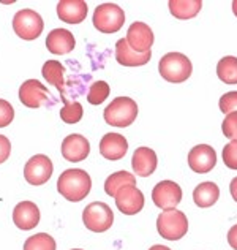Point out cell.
I'll return each instance as SVG.
<instances>
[{
	"mask_svg": "<svg viewBox=\"0 0 237 250\" xmlns=\"http://www.w3.org/2000/svg\"><path fill=\"white\" fill-rule=\"evenodd\" d=\"M52 162L48 155L37 154L34 157H30L29 162L24 167V177L30 186H43L46 184L52 176Z\"/></svg>",
	"mask_w": 237,
	"mask_h": 250,
	"instance_id": "8",
	"label": "cell"
},
{
	"mask_svg": "<svg viewBox=\"0 0 237 250\" xmlns=\"http://www.w3.org/2000/svg\"><path fill=\"white\" fill-rule=\"evenodd\" d=\"M11 154V143L6 136L0 135V163H3L8 160V157Z\"/></svg>",
	"mask_w": 237,
	"mask_h": 250,
	"instance_id": "33",
	"label": "cell"
},
{
	"mask_svg": "<svg viewBox=\"0 0 237 250\" xmlns=\"http://www.w3.org/2000/svg\"><path fill=\"white\" fill-rule=\"evenodd\" d=\"M144 195L136 186H130L122 188L116 195V205L122 214L125 215H135L141 212L144 208Z\"/></svg>",
	"mask_w": 237,
	"mask_h": 250,
	"instance_id": "13",
	"label": "cell"
},
{
	"mask_svg": "<svg viewBox=\"0 0 237 250\" xmlns=\"http://www.w3.org/2000/svg\"><path fill=\"white\" fill-rule=\"evenodd\" d=\"M220 111L223 114H229L237 111V90L226 92L225 95H221L220 98Z\"/></svg>",
	"mask_w": 237,
	"mask_h": 250,
	"instance_id": "30",
	"label": "cell"
},
{
	"mask_svg": "<svg viewBox=\"0 0 237 250\" xmlns=\"http://www.w3.org/2000/svg\"><path fill=\"white\" fill-rule=\"evenodd\" d=\"M157 165H158V159L154 149L142 146L135 150L133 159H131V167H133L135 174L141 177L152 176L157 169Z\"/></svg>",
	"mask_w": 237,
	"mask_h": 250,
	"instance_id": "20",
	"label": "cell"
},
{
	"mask_svg": "<svg viewBox=\"0 0 237 250\" xmlns=\"http://www.w3.org/2000/svg\"><path fill=\"white\" fill-rule=\"evenodd\" d=\"M44 29L43 18L35 10L24 8L19 10L13 18V30L22 40H37Z\"/></svg>",
	"mask_w": 237,
	"mask_h": 250,
	"instance_id": "7",
	"label": "cell"
},
{
	"mask_svg": "<svg viewBox=\"0 0 237 250\" xmlns=\"http://www.w3.org/2000/svg\"><path fill=\"white\" fill-rule=\"evenodd\" d=\"M228 244L237 250V225H233L228 231Z\"/></svg>",
	"mask_w": 237,
	"mask_h": 250,
	"instance_id": "34",
	"label": "cell"
},
{
	"mask_svg": "<svg viewBox=\"0 0 237 250\" xmlns=\"http://www.w3.org/2000/svg\"><path fill=\"white\" fill-rule=\"evenodd\" d=\"M90 154V144L85 140V136L73 133L68 135L62 143V157L67 162H82Z\"/></svg>",
	"mask_w": 237,
	"mask_h": 250,
	"instance_id": "14",
	"label": "cell"
},
{
	"mask_svg": "<svg viewBox=\"0 0 237 250\" xmlns=\"http://www.w3.org/2000/svg\"><path fill=\"white\" fill-rule=\"evenodd\" d=\"M128 150V141L118 133H106L100 141V154L106 160L116 162L125 157Z\"/></svg>",
	"mask_w": 237,
	"mask_h": 250,
	"instance_id": "16",
	"label": "cell"
},
{
	"mask_svg": "<svg viewBox=\"0 0 237 250\" xmlns=\"http://www.w3.org/2000/svg\"><path fill=\"white\" fill-rule=\"evenodd\" d=\"M60 100L63 102V108L60 109V119L68 124V125H73L78 124L79 121L82 119L84 116V109H82V104L79 102H70L68 98L62 97Z\"/></svg>",
	"mask_w": 237,
	"mask_h": 250,
	"instance_id": "26",
	"label": "cell"
},
{
	"mask_svg": "<svg viewBox=\"0 0 237 250\" xmlns=\"http://www.w3.org/2000/svg\"><path fill=\"white\" fill-rule=\"evenodd\" d=\"M104 121L114 127H128L138 117V104L133 98L117 97L104 109Z\"/></svg>",
	"mask_w": 237,
	"mask_h": 250,
	"instance_id": "3",
	"label": "cell"
},
{
	"mask_svg": "<svg viewBox=\"0 0 237 250\" xmlns=\"http://www.w3.org/2000/svg\"><path fill=\"white\" fill-rule=\"evenodd\" d=\"M223 162L229 169H237V141L228 143L223 149Z\"/></svg>",
	"mask_w": 237,
	"mask_h": 250,
	"instance_id": "31",
	"label": "cell"
},
{
	"mask_svg": "<svg viewBox=\"0 0 237 250\" xmlns=\"http://www.w3.org/2000/svg\"><path fill=\"white\" fill-rule=\"evenodd\" d=\"M233 11H234V15L237 16V0H234V2H233Z\"/></svg>",
	"mask_w": 237,
	"mask_h": 250,
	"instance_id": "37",
	"label": "cell"
},
{
	"mask_svg": "<svg viewBox=\"0 0 237 250\" xmlns=\"http://www.w3.org/2000/svg\"><path fill=\"white\" fill-rule=\"evenodd\" d=\"M13 222L15 225L22 229V231H29L34 229L40 223V209L34 201H21L18 203L13 209Z\"/></svg>",
	"mask_w": 237,
	"mask_h": 250,
	"instance_id": "15",
	"label": "cell"
},
{
	"mask_svg": "<svg viewBox=\"0 0 237 250\" xmlns=\"http://www.w3.org/2000/svg\"><path fill=\"white\" fill-rule=\"evenodd\" d=\"M82 222L87 229L94 233H104L113 227L114 212L106 203L94 201L82 210Z\"/></svg>",
	"mask_w": 237,
	"mask_h": 250,
	"instance_id": "5",
	"label": "cell"
},
{
	"mask_svg": "<svg viewBox=\"0 0 237 250\" xmlns=\"http://www.w3.org/2000/svg\"><path fill=\"white\" fill-rule=\"evenodd\" d=\"M157 229L161 238L168 241H179L188 231V219L179 209L163 210L157 219Z\"/></svg>",
	"mask_w": 237,
	"mask_h": 250,
	"instance_id": "4",
	"label": "cell"
},
{
	"mask_svg": "<svg viewBox=\"0 0 237 250\" xmlns=\"http://www.w3.org/2000/svg\"><path fill=\"white\" fill-rule=\"evenodd\" d=\"M24 250H57V244L51 234L37 233L25 239Z\"/></svg>",
	"mask_w": 237,
	"mask_h": 250,
	"instance_id": "27",
	"label": "cell"
},
{
	"mask_svg": "<svg viewBox=\"0 0 237 250\" xmlns=\"http://www.w3.org/2000/svg\"><path fill=\"white\" fill-rule=\"evenodd\" d=\"M149 250H171L169 247H166V246H160V244H157V246H152Z\"/></svg>",
	"mask_w": 237,
	"mask_h": 250,
	"instance_id": "36",
	"label": "cell"
},
{
	"mask_svg": "<svg viewBox=\"0 0 237 250\" xmlns=\"http://www.w3.org/2000/svg\"><path fill=\"white\" fill-rule=\"evenodd\" d=\"M109 92H111V87L106 81H97L90 85L89 94H87V102L90 104H101L109 97Z\"/></svg>",
	"mask_w": 237,
	"mask_h": 250,
	"instance_id": "28",
	"label": "cell"
},
{
	"mask_svg": "<svg viewBox=\"0 0 237 250\" xmlns=\"http://www.w3.org/2000/svg\"><path fill=\"white\" fill-rule=\"evenodd\" d=\"M229 192H231L233 200L237 203V177H234V179L231 181V186H229Z\"/></svg>",
	"mask_w": 237,
	"mask_h": 250,
	"instance_id": "35",
	"label": "cell"
},
{
	"mask_svg": "<svg viewBox=\"0 0 237 250\" xmlns=\"http://www.w3.org/2000/svg\"><path fill=\"white\" fill-rule=\"evenodd\" d=\"M76 46V40L73 34L67 29H54L48 34V38H46V48H48L49 52L57 56L62 54H68L75 49Z\"/></svg>",
	"mask_w": 237,
	"mask_h": 250,
	"instance_id": "19",
	"label": "cell"
},
{
	"mask_svg": "<svg viewBox=\"0 0 237 250\" xmlns=\"http://www.w3.org/2000/svg\"><path fill=\"white\" fill-rule=\"evenodd\" d=\"M125 40H127L128 46L133 51L149 52L155 42V37H154L152 29H150L147 24L136 21L128 27L127 38H125Z\"/></svg>",
	"mask_w": 237,
	"mask_h": 250,
	"instance_id": "12",
	"label": "cell"
},
{
	"mask_svg": "<svg viewBox=\"0 0 237 250\" xmlns=\"http://www.w3.org/2000/svg\"><path fill=\"white\" fill-rule=\"evenodd\" d=\"M158 71L163 80L173 84L185 83L192 76L193 65L192 61L182 52H168L158 62Z\"/></svg>",
	"mask_w": 237,
	"mask_h": 250,
	"instance_id": "2",
	"label": "cell"
},
{
	"mask_svg": "<svg viewBox=\"0 0 237 250\" xmlns=\"http://www.w3.org/2000/svg\"><path fill=\"white\" fill-rule=\"evenodd\" d=\"M152 200L163 210L176 209L182 201V188L173 181H161L152 190Z\"/></svg>",
	"mask_w": 237,
	"mask_h": 250,
	"instance_id": "9",
	"label": "cell"
},
{
	"mask_svg": "<svg viewBox=\"0 0 237 250\" xmlns=\"http://www.w3.org/2000/svg\"><path fill=\"white\" fill-rule=\"evenodd\" d=\"M125 22V13L116 3H101L95 8L94 25L101 34H116Z\"/></svg>",
	"mask_w": 237,
	"mask_h": 250,
	"instance_id": "6",
	"label": "cell"
},
{
	"mask_svg": "<svg viewBox=\"0 0 237 250\" xmlns=\"http://www.w3.org/2000/svg\"><path fill=\"white\" fill-rule=\"evenodd\" d=\"M89 6L84 0H60L57 3V16L67 24H79L87 18Z\"/></svg>",
	"mask_w": 237,
	"mask_h": 250,
	"instance_id": "17",
	"label": "cell"
},
{
	"mask_svg": "<svg viewBox=\"0 0 237 250\" xmlns=\"http://www.w3.org/2000/svg\"><path fill=\"white\" fill-rule=\"evenodd\" d=\"M13 119H15V109H13L10 102L0 98V128L10 125L13 122Z\"/></svg>",
	"mask_w": 237,
	"mask_h": 250,
	"instance_id": "32",
	"label": "cell"
},
{
	"mask_svg": "<svg viewBox=\"0 0 237 250\" xmlns=\"http://www.w3.org/2000/svg\"><path fill=\"white\" fill-rule=\"evenodd\" d=\"M41 75L49 84L56 85L60 94H65V81H63L65 67L59 61H46L43 68H41Z\"/></svg>",
	"mask_w": 237,
	"mask_h": 250,
	"instance_id": "24",
	"label": "cell"
},
{
	"mask_svg": "<svg viewBox=\"0 0 237 250\" xmlns=\"http://www.w3.org/2000/svg\"><path fill=\"white\" fill-rule=\"evenodd\" d=\"M217 75L225 84H237V57H223L217 63Z\"/></svg>",
	"mask_w": 237,
	"mask_h": 250,
	"instance_id": "25",
	"label": "cell"
},
{
	"mask_svg": "<svg viewBox=\"0 0 237 250\" xmlns=\"http://www.w3.org/2000/svg\"><path fill=\"white\" fill-rule=\"evenodd\" d=\"M217 165V152L207 144H198L188 152V167L198 174H206Z\"/></svg>",
	"mask_w": 237,
	"mask_h": 250,
	"instance_id": "11",
	"label": "cell"
},
{
	"mask_svg": "<svg viewBox=\"0 0 237 250\" xmlns=\"http://www.w3.org/2000/svg\"><path fill=\"white\" fill-rule=\"evenodd\" d=\"M130 186H136V177L131 173H128V171H117V173L111 174L106 179V182H104V192H106V195L116 198V195L122 188Z\"/></svg>",
	"mask_w": 237,
	"mask_h": 250,
	"instance_id": "23",
	"label": "cell"
},
{
	"mask_svg": "<svg viewBox=\"0 0 237 250\" xmlns=\"http://www.w3.org/2000/svg\"><path fill=\"white\" fill-rule=\"evenodd\" d=\"M49 98H52L49 90L46 89V85H43L37 80L24 81L21 87H19V100L27 108H41L43 104L49 102Z\"/></svg>",
	"mask_w": 237,
	"mask_h": 250,
	"instance_id": "10",
	"label": "cell"
},
{
	"mask_svg": "<svg viewBox=\"0 0 237 250\" xmlns=\"http://www.w3.org/2000/svg\"><path fill=\"white\" fill-rule=\"evenodd\" d=\"M221 130L226 138L231 141H237V111L229 113L221 124Z\"/></svg>",
	"mask_w": 237,
	"mask_h": 250,
	"instance_id": "29",
	"label": "cell"
},
{
	"mask_svg": "<svg viewBox=\"0 0 237 250\" xmlns=\"http://www.w3.org/2000/svg\"><path fill=\"white\" fill-rule=\"evenodd\" d=\"M218 198H220V188L214 182H202L193 192L195 205L202 209L214 206L215 203L218 201Z\"/></svg>",
	"mask_w": 237,
	"mask_h": 250,
	"instance_id": "21",
	"label": "cell"
},
{
	"mask_svg": "<svg viewBox=\"0 0 237 250\" xmlns=\"http://www.w3.org/2000/svg\"><path fill=\"white\" fill-rule=\"evenodd\" d=\"M92 179L84 169H65L59 176L57 181V192L65 200L78 203L84 200L90 193Z\"/></svg>",
	"mask_w": 237,
	"mask_h": 250,
	"instance_id": "1",
	"label": "cell"
},
{
	"mask_svg": "<svg viewBox=\"0 0 237 250\" xmlns=\"http://www.w3.org/2000/svg\"><path fill=\"white\" fill-rule=\"evenodd\" d=\"M73 250H82V249H73Z\"/></svg>",
	"mask_w": 237,
	"mask_h": 250,
	"instance_id": "38",
	"label": "cell"
},
{
	"mask_svg": "<svg viewBox=\"0 0 237 250\" xmlns=\"http://www.w3.org/2000/svg\"><path fill=\"white\" fill-rule=\"evenodd\" d=\"M169 11L174 18L180 21L195 18L202 8L201 0H169Z\"/></svg>",
	"mask_w": 237,
	"mask_h": 250,
	"instance_id": "22",
	"label": "cell"
},
{
	"mask_svg": "<svg viewBox=\"0 0 237 250\" xmlns=\"http://www.w3.org/2000/svg\"><path fill=\"white\" fill-rule=\"evenodd\" d=\"M150 57H152V51L136 52L130 48L125 38H120L116 43V61L123 67H141L150 61Z\"/></svg>",
	"mask_w": 237,
	"mask_h": 250,
	"instance_id": "18",
	"label": "cell"
}]
</instances>
